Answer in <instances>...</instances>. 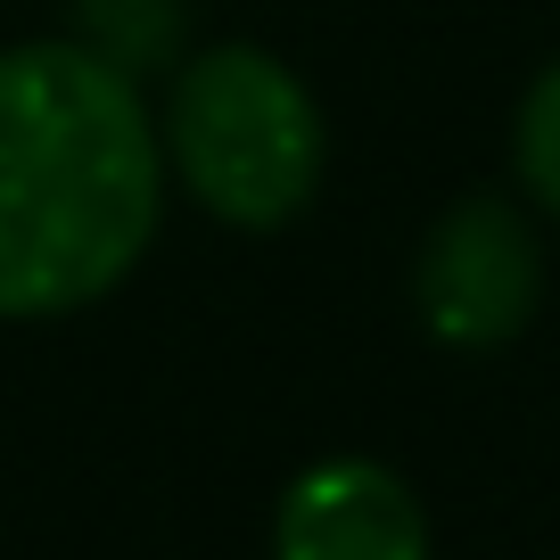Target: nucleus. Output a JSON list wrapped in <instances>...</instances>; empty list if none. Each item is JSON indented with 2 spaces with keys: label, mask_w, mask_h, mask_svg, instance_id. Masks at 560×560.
Returning a JSON list of instances; mask_svg holds the SVG:
<instances>
[{
  "label": "nucleus",
  "mask_w": 560,
  "mask_h": 560,
  "mask_svg": "<svg viewBox=\"0 0 560 560\" xmlns=\"http://www.w3.org/2000/svg\"><path fill=\"white\" fill-rule=\"evenodd\" d=\"M165 140L83 42L0 50V322L83 314L149 256Z\"/></svg>",
  "instance_id": "nucleus-1"
},
{
  "label": "nucleus",
  "mask_w": 560,
  "mask_h": 560,
  "mask_svg": "<svg viewBox=\"0 0 560 560\" xmlns=\"http://www.w3.org/2000/svg\"><path fill=\"white\" fill-rule=\"evenodd\" d=\"M174 174L214 223L280 231L322 190V107L298 74L256 42H214L174 83Z\"/></svg>",
  "instance_id": "nucleus-2"
},
{
  "label": "nucleus",
  "mask_w": 560,
  "mask_h": 560,
  "mask_svg": "<svg viewBox=\"0 0 560 560\" xmlns=\"http://www.w3.org/2000/svg\"><path fill=\"white\" fill-rule=\"evenodd\" d=\"M536 305H544V256L520 207L462 198L429 223L412 264V314L438 347H462V354L511 347L536 322Z\"/></svg>",
  "instance_id": "nucleus-3"
},
{
  "label": "nucleus",
  "mask_w": 560,
  "mask_h": 560,
  "mask_svg": "<svg viewBox=\"0 0 560 560\" xmlns=\"http://www.w3.org/2000/svg\"><path fill=\"white\" fill-rule=\"evenodd\" d=\"M272 560H429V511L387 462H314L280 494Z\"/></svg>",
  "instance_id": "nucleus-4"
},
{
  "label": "nucleus",
  "mask_w": 560,
  "mask_h": 560,
  "mask_svg": "<svg viewBox=\"0 0 560 560\" xmlns=\"http://www.w3.org/2000/svg\"><path fill=\"white\" fill-rule=\"evenodd\" d=\"M511 165H520V182L536 190V207L560 223V58L527 83V100H520V124H511Z\"/></svg>",
  "instance_id": "nucleus-5"
}]
</instances>
